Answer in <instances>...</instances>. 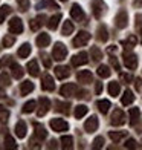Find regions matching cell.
Here are the masks:
<instances>
[{
	"instance_id": "7",
	"label": "cell",
	"mask_w": 142,
	"mask_h": 150,
	"mask_svg": "<svg viewBox=\"0 0 142 150\" xmlns=\"http://www.w3.org/2000/svg\"><path fill=\"white\" fill-rule=\"evenodd\" d=\"M115 25H116V28H119V29H124L128 25V17H127V12L124 9L118 12L116 18H115Z\"/></svg>"
},
{
	"instance_id": "52",
	"label": "cell",
	"mask_w": 142,
	"mask_h": 150,
	"mask_svg": "<svg viewBox=\"0 0 142 150\" xmlns=\"http://www.w3.org/2000/svg\"><path fill=\"white\" fill-rule=\"evenodd\" d=\"M122 80L127 81V83H130V81L133 80V77H131V75H128V74H124V75H122Z\"/></svg>"
},
{
	"instance_id": "51",
	"label": "cell",
	"mask_w": 142,
	"mask_h": 150,
	"mask_svg": "<svg viewBox=\"0 0 142 150\" xmlns=\"http://www.w3.org/2000/svg\"><path fill=\"white\" fill-rule=\"evenodd\" d=\"M110 63H112V66H113L116 71H119V69H121V66H119V63H118V60L115 58V57H112V58H110Z\"/></svg>"
},
{
	"instance_id": "47",
	"label": "cell",
	"mask_w": 142,
	"mask_h": 150,
	"mask_svg": "<svg viewBox=\"0 0 142 150\" xmlns=\"http://www.w3.org/2000/svg\"><path fill=\"white\" fill-rule=\"evenodd\" d=\"M103 146H104V138H103V136L95 138V141H93V149H101Z\"/></svg>"
},
{
	"instance_id": "5",
	"label": "cell",
	"mask_w": 142,
	"mask_h": 150,
	"mask_svg": "<svg viewBox=\"0 0 142 150\" xmlns=\"http://www.w3.org/2000/svg\"><path fill=\"white\" fill-rule=\"evenodd\" d=\"M49 124H51V127H52L55 132H64V130H67V129H69V124H67L64 120H60V118L51 120Z\"/></svg>"
},
{
	"instance_id": "14",
	"label": "cell",
	"mask_w": 142,
	"mask_h": 150,
	"mask_svg": "<svg viewBox=\"0 0 142 150\" xmlns=\"http://www.w3.org/2000/svg\"><path fill=\"white\" fill-rule=\"evenodd\" d=\"M87 61H89V58H87V52H84V51L72 57V64H73V66H81V64H86Z\"/></svg>"
},
{
	"instance_id": "31",
	"label": "cell",
	"mask_w": 142,
	"mask_h": 150,
	"mask_svg": "<svg viewBox=\"0 0 142 150\" xmlns=\"http://www.w3.org/2000/svg\"><path fill=\"white\" fill-rule=\"evenodd\" d=\"M139 109L138 107H133L131 110H130V124H138V121H139Z\"/></svg>"
},
{
	"instance_id": "57",
	"label": "cell",
	"mask_w": 142,
	"mask_h": 150,
	"mask_svg": "<svg viewBox=\"0 0 142 150\" xmlns=\"http://www.w3.org/2000/svg\"><path fill=\"white\" fill-rule=\"evenodd\" d=\"M3 97H5V91L0 89V98H3Z\"/></svg>"
},
{
	"instance_id": "56",
	"label": "cell",
	"mask_w": 142,
	"mask_h": 150,
	"mask_svg": "<svg viewBox=\"0 0 142 150\" xmlns=\"http://www.w3.org/2000/svg\"><path fill=\"white\" fill-rule=\"evenodd\" d=\"M55 144H57V142H55V141L52 139V141L49 142V149H53V147H55Z\"/></svg>"
},
{
	"instance_id": "49",
	"label": "cell",
	"mask_w": 142,
	"mask_h": 150,
	"mask_svg": "<svg viewBox=\"0 0 142 150\" xmlns=\"http://www.w3.org/2000/svg\"><path fill=\"white\" fill-rule=\"evenodd\" d=\"M41 60H43V63H44L46 67H51L52 61H51V58H49V55H47V54H41Z\"/></svg>"
},
{
	"instance_id": "42",
	"label": "cell",
	"mask_w": 142,
	"mask_h": 150,
	"mask_svg": "<svg viewBox=\"0 0 142 150\" xmlns=\"http://www.w3.org/2000/svg\"><path fill=\"white\" fill-rule=\"evenodd\" d=\"M136 42H138L136 37L131 35V37H128L127 40H124V42H122V46H125V47H133L134 45H136Z\"/></svg>"
},
{
	"instance_id": "26",
	"label": "cell",
	"mask_w": 142,
	"mask_h": 150,
	"mask_svg": "<svg viewBox=\"0 0 142 150\" xmlns=\"http://www.w3.org/2000/svg\"><path fill=\"white\" fill-rule=\"evenodd\" d=\"M87 112H89V107L84 106V104H79V106L75 107V112H73V115H75V118L79 120V118H83Z\"/></svg>"
},
{
	"instance_id": "1",
	"label": "cell",
	"mask_w": 142,
	"mask_h": 150,
	"mask_svg": "<svg viewBox=\"0 0 142 150\" xmlns=\"http://www.w3.org/2000/svg\"><path fill=\"white\" fill-rule=\"evenodd\" d=\"M52 55H53V60L57 61H61L66 58L67 55V47L63 45V43H55V46H53V51H52Z\"/></svg>"
},
{
	"instance_id": "18",
	"label": "cell",
	"mask_w": 142,
	"mask_h": 150,
	"mask_svg": "<svg viewBox=\"0 0 142 150\" xmlns=\"http://www.w3.org/2000/svg\"><path fill=\"white\" fill-rule=\"evenodd\" d=\"M69 67H66V66H58L55 67V75H57V78L58 80H64L69 77Z\"/></svg>"
},
{
	"instance_id": "55",
	"label": "cell",
	"mask_w": 142,
	"mask_h": 150,
	"mask_svg": "<svg viewBox=\"0 0 142 150\" xmlns=\"http://www.w3.org/2000/svg\"><path fill=\"white\" fill-rule=\"evenodd\" d=\"M134 6H138V8L142 6V0H134Z\"/></svg>"
},
{
	"instance_id": "41",
	"label": "cell",
	"mask_w": 142,
	"mask_h": 150,
	"mask_svg": "<svg viewBox=\"0 0 142 150\" xmlns=\"http://www.w3.org/2000/svg\"><path fill=\"white\" fill-rule=\"evenodd\" d=\"M9 118V110L5 109L3 106H0V122H6Z\"/></svg>"
},
{
	"instance_id": "9",
	"label": "cell",
	"mask_w": 142,
	"mask_h": 150,
	"mask_svg": "<svg viewBox=\"0 0 142 150\" xmlns=\"http://www.w3.org/2000/svg\"><path fill=\"white\" fill-rule=\"evenodd\" d=\"M112 124L113 126H122L125 124V113L121 110V109H116L112 115Z\"/></svg>"
},
{
	"instance_id": "29",
	"label": "cell",
	"mask_w": 142,
	"mask_h": 150,
	"mask_svg": "<svg viewBox=\"0 0 142 150\" xmlns=\"http://www.w3.org/2000/svg\"><path fill=\"white\" fill-rule=\"evenodd\" d=\"M98 75L101 78H109L110 75H112V71H110V67L109 66H105V64H101L98 67Z\"/></svg>"
},
{
	"instance_id": "43",
	"label": "cell",
	"mask_w": 142,
	"mask_h": 150,
	"mask_svg": "<svg viewBox=\"0 0 142 150\" xmlns=\"http://www.w3.org/2000/svg\"><path fill=\"white\" fill-rule=\"evenodd\" d=\"M14 42H15V38L12 35H6L3 38V47H11L12 45H14Z\"/></svg>"
},
{
	"instance_id": "24",
	"label": "cell",
	"mask_w": 142,
	"mask_h": 150,
	"mask_svg": "<svg viewBox=\"0 0 142 150\" xmlns=\"http://www.w3.org/2000/svg\"><path fill=\"white\" fill-rule=\"evenodd\" d=\"M34 91V83H31V81H23L22 83V86H20V93L23 95H28L29 92H32Z\"/></svg>"
},
{
	"instance_id": "50",
	"label": "cell",
	"mask_w": 142,
	"mask_h": 150,
	"mask_svg": "<svg viewBox=\"0 0 142 150\" xmlns=\"http://www.w3.org/2000/svg\"><path fill=\"white\" fill-rule=\"evenodd\" d=\"M125 149H136V141L134 139H127L125 141Z\"/></svg>"
},
{
	"instance_id": "25",
	"label": "cell",
	"mask_w": 142,
	"mask_h": 150,
	"mask_svg": "<svg viewBox=\"0 0 142 150\" xmlns=\"http://www.w3.org/2000/svg\"><path fill=\"white\" fill-rule=\"evenodd\" d=\"M134 101V95L131 91H125L124 95H122V98H121V103H122L124 106H128V104H131Z\"/></svg>"
},
{
	"instance_id": "59",
	"label": "cell",
	"mask_w": 142,
	"mask_h": 150,
	"mask_svg": "<svg viewBox=\"0 0 142 150\" xmlns=\"http://www.w3.org/2000/svg\"><path fill=\"white\" fill-rule=\"evenodd\" d=\"M61 2H66V0H61Z\"/></svg>"
},
{
	"instance_id": "44",
	"label": "cell",
	"mask_w": 142,
	"mask_h": 150,
	"mask_svg": "<svg viewBox=\"0 0 142 150\" xmlns=\"http://www.w3.org/2000/svg\"><path fill=\"white\" fill-rule=\"evenodd\" d=\"M90 54H92L93 60H101V58H103V52H101L98 47H92V49H90Z\"/></svg>"
},
{
	"instance_id": "23",
	"label": "cell",
	"mask_w": 142,
	"mask_h": 150,
	"mask_svg": "<svg viewBox=\"0 0 142 150\" xmlns=\"http://www.w3.org/2000/svg\"><path fill=\"white\" fill-rule=\"evenodd\" d=\"M49 43H51L49 34H40V35L37 37V46H40V47H46Z\"/></svg>"
},
{
	"instance_id": "34",
	"label": "cell",
	"mask_w": 142,
	"mask_h": 150,
	"mask_svg": "<svg viewBox=\"0 0 142 150\" xmlns=\"http://www.w3.org/2000/svg\"><path fill=\"white\" fill-rule=\"evenodd\" d=\"M109 136L112 138V141L119 142L122 138H125V136H127V132H110V133H109Z\"/></svg>"
},
{
	"instance_id": "58",
	"label": "cell",
	"mask_w": 142,
	"mask_h": 150,
	"mask_svg": "<svg viewBox=\"0 0 142 150\" xmlns=\"http://www.w3.org/2000/svg\"><path fill=\"white\" fill-rule=\"evenodd\" d=\"M0 66H2V61H0Z\"/></svg>"
},
{
	"instance_id": "6",
	"label": "cell",
	"mask_w": 142,
	"mask_h": 150,
	"mask_svg": "<svg viewBox=\"0 0 142 150\" xmlns=\"http://www.w3.org/2000/svg\"><path fill=\"white\" fill-rule=\"evenodd\" d=\"M9 32L11 34H22L23 32V23H22V20H20L18 17L11 18V22H9Z\"/></svg>"
},
{
	"instance_id": "53",
	"label": "cell",
	"mask_w": 142,
	"mask_h": 150,
	"mask_svg": "<svg viewBox=\"0 0 142 150\" xmlns=\"http://www.w3.org/2000/svg\"><path fill=\"white\" fill-rule=\"evenodd\" d=\"M101 91H103V84L96 83V93H101Z\"/></svg>"
},
{
	"instance_id": "32",
	"label": "cell",
	"mask_w": 142,
	"mask_h": 150,
	"mask_svg": "<svg viewBox=\"0 0 142 150\" xmlns=\"http://www.w3.org/2000/svg\"><path fill=\"white\" fill-rule=\"evenodd\" d=\"M98 109H99L101 113H107V112H109V109H110V101L109 100L98 101Z\"/></svg>"
},
{
	"instance_id": "8",
	"label": "cell",
	"mask_w": 142,
	"mask_h": 150,
	"mask_svg": "<svg viewBox=\"0 0 142 150\" xmlns=\"http://www.w3.org/2000/svg\"><path fill=\"white\" fill-rule=\"evenodd\" d=\"M77 91H78L77 84L69 83V84H64V86L61 87V89H60V93H61L64 98H69V97H73V95L77 93Z\"/></svg>"
},
{
	"instance_id": "54",
	"label": "cell",
	"mask_w": 142,
	"mask_h": 150,
	"mask_svg": "<svg viewBox=\"0 0 142 150\" xmlns=\"http://www.w3.org/2000/svg\"><path fill=\"white\" fill-rule=\"evenodd\" d=\"M141 83H142V80L141 78H136V89L141 91Z\"/></svg>"
},
{
	"instance_id": "21",
	"label": "cell",
	"mask_w": 142,
	"mask_h": 150,
	"mask_svg": "<svg viewBox=\"0 0 142 150\" xmlns=\"http://www.w3.org/2000/svg\"><path fill=\"white\" fill-rule=\"evenodd\" d=\"M34 129H35V138H38V139H44L46 136H47L46 129H44L41 124H38V122H35V124H34Z\"/></svg>"
},
{
	"instance_id": "22",
	"label": "cell",
	"mask_w": 142,
	"mask_h": 150,
	"mask_svg": "<svg viewBox=\"0 0 142 150\" xmlns=\"http://www.w3.org/2000/svg\"><path fill=\"white\" fill-rule=\"evenodd\" d=\"M96 34H98L96 37H98L99 42H103V43H104V42H107V40H109V31H107V28H105L104 25H101V26H99Z\"/></svg>"
},
{
	"instance_id": "38",
	"label": "cell",
	"mask_w": 142,
	"mask_h": 150,
	"mask_svg": "<svg viewBox=\"0 0 142 150\" xmlns=\"http://www.w3.org/2000/svg\"><path fill=\"white\" fill-rule=\"evenodd\" d=\"M5 147L6 149H17V144H15V141H14V138L12 136H9V135H6L5 136Z\"/></svg>"
},
{
	"instance_id": "17",
	"label": "cell",
	"mask_w": 142,
	"mask_h": 150,
	"mask_svg": "<svg viewBox=\"0 0 142 150\" xmlns=\"http://www.w3.org/2000/svg\"><path fill=\"white\" fill-rule=\"evenodd\" d=\"M11 71H12V77H14V78H18V80L22 78L23 74H25L23 67L20 66V64H17V63H14V61L11 63Z\"/></svg>"
},
{
	"instance_id": "35",
	"label": "cell",
	"mask_w": 142,
	"mask_h": 150,
	"mask_svg": "<svg viewBox=\"0 0 142 150\" xmlns=\"http://www.w3.org/2000/svg\"><path fill=\"white\" fill-rule=\"evenodd\" d=\"M61 146H63V149H72L73 147V138L72 136H61Z\"/></svg>"
},
{
	"instance_id": "19",
	"label": "cell",
	"mask_w": 142,
	"mask_h": 150,
	"mask_svg": "<svg viewBox=\"0 0 142 150\" xmlns=\"http://www.w3.org/2000/svg\"><path fill=\"white\" fill-rule=\"evenodd\" d=\"M15 135L18 136L20 139L26 136V122L25 121H18L15 124Z\"/></svg>"
},
{
	"instance_id": "36",
	"label": "cell",
	"mask_w": 142,
	"mask_h": 150,
	"mask_svg": "<svg viewBox=\"0 0 142 150\" xmlns=\"http://www.w3.org/2000/svg\"><path fill=\"white\" fill-rule=\"evenodd\" d=\"M46 6H49V8H52V9H58V6H57V3L53 2V0H43L41 3L37 5V8L40 9V8H46Z\"/></svg>"
},
{
	"instance_id": "37",
	"label": "cell",
	"mask_w": 142,
	"mask_h": 150,
	"mask_svg": "<svg viewBox=\"0 0 142 150\" xmlns=\"http://www.w3.org/2000/svg\"><path fill=\"white\" fill-rule=\"evenodd\" d=\"M11 12V8L8 5H3L2 8H0V23H3L5 22V18L8 17V14Z\"/></svg>"
},
{
	"instance_id": "12",
	"label": "cell",
	"mask_w": 142,
	"mask_h": 150,
	"mask_svg": "<svg viewBox=\"0 0 142 150\" xmlns=\"http://www.w3.org/2000/svg\"><path fill=\"white\" fill-rule=\"evenodd\" d=\"M98 126H99V122H98V118L95 117V115H92V117L84 122V129H86V132H89V133L96 130Z\"/></svg>"
},
{
	"instance_id": "33",
	"label": "cell",
	"mask_w": 142,
	"mask_h": 150,
	"mask_svg": "<svg viewBox=\"0 0 142 150\" xmlns=\"http://www.w3.org/2000/svg\"><path fill=\"white\" fill-rule=\"evenodd\" d=\"M35 107H37V103L34 100H31V101H28V103H25L22 110H23V113H31V112L35 110Z\"/></svg>"
},
{
	"instance_id": "2",
	"label": "cell",
	"mask_w": 142,
	"mask_h": 150,
	"mask_svg": "<svg viewBox=\"0 0 142 150\" xmlns=\"http://www.w3.org/2000/svg\"><path fill=\"white\" fill-rule=\"evenodd\" d=\"M105 9H107V6H105V3L103 2V0H93L92 2V12H93V16L96 18L103 17Z\"/></svg>"
},
{
	"instance_id": "27",
	"label": "cell",
	"mask_w": 142,
	"mask_h": 150,
	"mask_svg": "<svg viewBox=\"0 0 142 150\" xmlns=\"http://www.w3.org/2000/svg\"><path fill=\"white\" fill-rule=\"evenodd\" d=\"M17 54H18V57H20V58H26V57H29V54H31V45H28V43L22 45Z\"/></svg>"
},
{
	"instance_id": "48",
	"label": "cell",
	"mask_w": 142,
	"mask_h": 150,
	"mask_svg": "<svg viewBox=\"0 0 142 150\" xmlns=\"http://www.w3.org/2000/svg\"><path fill=\"white\" fill-rule=\"evenodd\" d=\"M17 3L22 11H28L29 9V0H17Z\"/></svg>"
},
{
	"instance_id": "46",
	"label": "cell",
	"mask_w": 142,
	"mask_h": 150,
	"mask_svg": "<svg viewBox=\"0 0 142 150\" xmlns=\"http://www.w3.org/2000/svg\"><path fill=\"white\" fill-rule=\"evenodd\" d=\"M0 84H2V86H9L11 84V80L8 77V74H2V75H0Z\"/></svg>"
},
{
	"instance_id": "39",
	"label": "cell",
	"mask_w": 142,
	"mask_h": 150,
	"mask_svg": "<svg viewBox=\"0 0 142 150\" xmlns=\"http://www.w3.org/2000/svg\"><path fill=\"white\" fill-rule=\"evenodd\" d=\"M55 106H57V110L58 112H63V113H69V103H60V101H55Z\"/></svg>"
},
{
	"instance_id": "16",
	"label": "cell",
	"mask_w": 142,
	"mask_h": 150,
	"mask_svg": "<svg viewBox=\"0 0 142 150\" xmlns=\"http://www.w3.org/2000/svg\"><path fill=\"white\" fill-rule=\"evenodd\" d=\"M26 69H28V72L32 75V77H38V75H40V69H38V63H37V60L29 61L28 66H26Z\"/></svg>"
},
{
	"instance_id": "13",
	"label": "cell",
	"mask_w": 142,
	"mask_h": 150,
	"mask_svg": "<svg viewBox=\"0 0 142 150\" xmlns=\"http://www.w3.org/2000/svg\"><path fill=\"white\" fill-rule=\"evenodd\" d=\"M41 89L43 91H53L55 89V83H53V78L49 74H46L41 78Z\"/></svg>"
},
{
	"instance_id": "30",
	"label": "cell",
	"mask_w": 142,
	"mask_h": 150,
	"mask_svg": "<svg viewBox=\"0 0 142 150\" xmlns=\"http://www.w3.org/2000/svg\"><path fill=\"white\" fill-rule=\"evenodd\" d=\"M119 91H121V87L118 84V81H112V83H109V93L112 95V97H118Z\"/></svg>"
},
{
	"instance_id": "11",
	"label": "cell",
	"mask_w": 142,
	"mask_h": 150,
	"mask_svg": "<svg viewBox=\"0 0 142 150\" xmlns=\"http://www.w3.org/2000/svg\"><path fill=\"white\" fill-rule=\"evenodd\" d=\"M77 78L81 84H90L93 81V75H92L90 71H81V72H78Z\"/></svg>"
},
{
	"instance_id": "15",
	"label": "cell",
	"mask_w": 142,
	"mask_h": 150,
	"mask_svg": "<svg viewBox=\"0 0 142 150\" xmlns=\"http://www.w3.org/2000/svg\"><path fill=\"white\" fill-rule=\"evenodd\" d=\"M70 17L73 18V20H77V22H81V20L84 18V12H83V9H81V6L79 5H73L72 6V9H70Z\"/></svg>"
},
{
	"instance_id": "3",
	"label": "cell",
	"mask_w": 142,
	"mask_h": 150,
	"mask_svg": "<svg viewBox=\"0 0 142 150\" xmlns=\"http://www.w3.org/2000/svg\"><path fill=\"white\" fill-rule=\"evenodd\" d=\"M90 40V34L87 31H81L78 32V35L73 38V47H81V46H86Z\"/></svg>"
},
{
	"instance_id": "10",
	"label": "cell",
	"mask_w": 142,
	"mask_h": 150,
	"mask_svg": "<svg viewBox=\"0 0 142 150\" xmlns=\"http://www.w3.org/2000/svg\"><path fill=\"white\" fill-rule=\"evenodd\" d=\"M38 103H40V107L37 110V115H38V117H44V115L49 112V109H51V101L43 97V98L38 100Z\"/></svg>"
},
{
	"instance_id": "45",
	"label": "cell",
	"mask_w": 142,
	"mask_h": 150,
	"mask_svg": "<svg viewBox=\"0 0 142 150\" xmlns=\"http://www.w3.org/2000/svg\"><path fill=\"white\" fill-rule=\"evenodd\" d=\"M136 28L141 34V42H142V14H136Z\"/></svg>"
},
{
	"instance_id": "20",
	"label": "cell",
	"mask_w": 142,
	"mask_h": 150,
	"mask_svg": "<svg viewBox=\"0 0 142 150\" xmlns=\"http://www.w3.org/2000/svg\"><path fill=\"white\" fill-rule=\"evenodd\" d=\"M44 20H46V17L44 16H38V17H35L34 20H31V29L32 31H37V29H40L41 28V25L44 23Z\"/></svg>"
},
{
	"instance_id": "40",
	"label": "cell",
	"mask_w": 142,
	"mask_h": 150,
	"mask_svg": "<svg viewBox=\"0 0 142 150\" xmlns=\"http://www.w3.org/2000/svg\"><path fill=\"white\" fill-rule=\"evenodd\" d=\"M61 32H63V35H69V34H72V32H73V23L69 22V20H67V22H64Z\"/></svg>"
},
{
	"instance_id": "4",
	"label": "cell",
	"mask_w": 142,
	"mask_h": 150,
	"mask_svg": "<svg viewBox=\"0 0 142 150\" xmlns=\"http://www.w3.org/2000/svg\"><path fill=\"white\" fill-rule=\"evenodd\" d=\"M124 64H125L127 69H130V71L136 69L138 67V57L131 52H124Z\"/></svg>"
},
{
	"instance_id": "28",
	"label": "cell",
	"mask_w": 142,
	"mask_h": 150,
	"mask_svg": "<svg viewBox=\"0 0 142 150\" xmlns=\"http://www.w3.org/2000/svg\"><path fill=\"white\" fill-rule=\"evenodd\" d=\"M60 20H61V14H55L49 18V22H47V28L49 29H57V26L60 23Z\"/></svg>"
}]
</instances>
